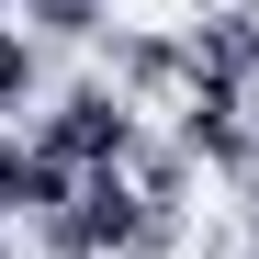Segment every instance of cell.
Returning <instances> with one entry per match:
<instances>
[{
    "label": "cell",
    "mask_w": 259,
    "mask_h": 259,
    "mask_svg": "<svg viewBox=\"0 0 259 259\" xmlns=\"http://www.w3.org/2000/svg\"><path fill=\"white\" fill-rule=\"evenodd\" d=\"M34 79H46V46H34L23 23H0V113H12V102H34Z\"/></svg>",
    "instance_id": "obj_1"
},
{
    "label": "cell",
    "mask_w": 259,
    "mask_h": 259,
    "mask_svg": "<svg viewBox=\"0 0 259 259\" xmlns=\"http://www.w3.org/2000/svg\"><path fill=\"white\" fill-rule=\"evenodd\" d=\"M203 12H214V0H203Z\"/></svg>",
    "instance_id": "obj_2"
}]
</instances>
